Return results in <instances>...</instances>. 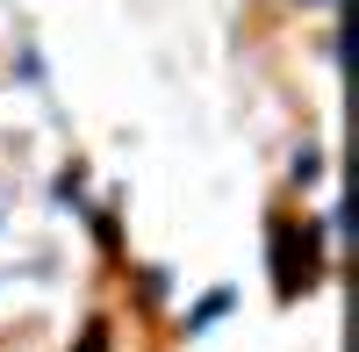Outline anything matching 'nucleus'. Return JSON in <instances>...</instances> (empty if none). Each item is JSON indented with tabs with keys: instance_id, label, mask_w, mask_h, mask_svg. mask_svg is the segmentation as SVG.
<instances>
[{
	"instance_id": "nucleus-1",
	"label": "nucleus",
	"mask_w": 359,
	"mask_h": 352,
	"mask_svg": "<svg viewBox=\"0 0 359 352\" xmlns=\"http://www.w3.org/2000/svg\"><path fill=\"white\" fill-rule=\"evenodd\" d=\"M316 8H331V0H316Z\"/></svg>"
}]
</instances>
